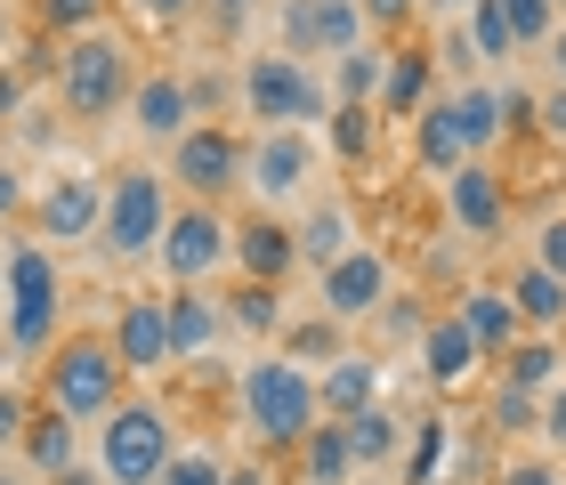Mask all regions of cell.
<instances>
[{
	"label": "cell",
	"instance_id": "obj_19",
	"mask_svg": "<svg viewBox=\"0 0 566 485\" xmlns=\"http://www.w3.org/2000/svg\"><path fill=\"white\" fill-rule=\"evenodd\" d=\"M453 316H461V331H470L485 356H510L526 340V316H518V299H510V284H461Z\"/></svg>",
	"mask_w": 566,
	"mask_h": 485
},
{
	"label": "cell",
	"instance_id": "obj_21",
	"mask_svg": "<svg viewBox=\"0 0 566 485\" xmlns=\"http://www.w3.org/2000/svg\"><path fill=\"white\" fill-rule=\"evenodd\" d=\"M219 331H227V299H211V284L170 292V356L178 365H202L219 348Z\"/></svg>",
	"mask_w": 566,
	"mask_h": 485
},
{
	"label": "cell",
	"instance_id": "obj_45",
	"mask_svg": "<svg viewBox=\"0 0 566 485\" xmlns=\"http://www.w3.org/2000/svg\"><path fill=\"white\" fill-rule=\"evenodd\" d=\"M534 130L566 138V82H551V97H534Z\"/></svg>",
	"mask_w": 566,
	"mask_h": 485
},
{
	"label": "cell",
	"instance_id": "obj_29",
	"mask_svg": "<svg viewBox=\"0 0 566 485\" xmlns=\"http://www.w3.org/2000/svg\"><path fill=\"white\" fill-rule=\"evenodd\" d=\"M227 324L251 331V340H283V324H292V299H283V284H243L227 292Z\"/></svg>",
	"mask_w": 566,
	"mask_h": 485
},
{
	"label": "cell",
	"instance_id": "obj_17",
	"mask_svg": "<svg viewBox=\"0 0 566 485\" xmlns=\"http://www.w3.org/2000/svg\"><path fill=\"white\" fill-rule=\"evenodd\" d=\"M235 267L251 275V284H292V267H300V226H283L275 211L235 219Z\"/></svg>",
	"mask_w": 566,
	"mask_h": 485
},
{
	"label": "cell",
	"instance_id": "obj_15",
	"mask_svg": "<svg viewBox=\"0 0 566 485\" xmlns=\"http://www.w3.org/2000/svg\"><path fill=\"white\" fill-rule=\"evenodd\" d=\"M446 211H453L461 235H502V219H510V187H502V170L485 162V155H470V162L446 178Z\"/></svg>",
	"mask_w": 566,
	"mask_h": 485
},
{
	"label": "cell",
	"instance_id": "obj_57",
	"mask_svg": "<svg viewBox=\"0 0 566 485\" xmlns=\"http://www.w3.org/2000/svg\"><path fill=\"white\" fill-rule=\"evenodd\" d=\"M356 485H389V477H356Z\"/></svg>",
	"mask_w": 566,
	"mask_h": 485
},
{
	"label": "cell",
	"instance_id": "obj_9",
	"mask_svg": "<svg viewBox=\"0 0 566 485\" xmlns=\"http://www.w3.org/2000/svg\"><path fill=\"white\" fill-rule=\"evenodd\" d=\"M316 162H324V146L307 130H251V146H243V194L260 202V211L300 202L307 178H316Z\"/></svg>",
	"mask_w": 566,
	"mask_h": 485
},
{
	"label": "cell",
	"instance_id": "obj_23",
	"mask_svg": "<svg viewBox=\"0 0 566 485\" xmlns=\"http://www.w3.org/2000/svg\"><path fill=\"white\" fill-rule=\"evenodd\" d=\"M413 162L437 170V178H453L461 162H470V138H461V122H453V97L437 89L429 106L413 114Z\"/></svg>",
	"mask_w": 566,
	"mask_h": 485
},
{
	"label": "cell",
	"instance_id": "obj_34",
	"mask_svg": "<svg viewBox=\"0 0 566 485\" xmlns=\"http://www.w3.org/2000/svg\"><path fill=\"white\" fill-rule=\"evenodd\" d=\"M461 41H470V57H478V65H510V57H518V33H510L502 0H478V9L461 17Z\"/></svg>",
	"mask_w": 566,
	"mask_h": 485
},
{
	"label": "cell",
	"instance_id": "obj_6",
	"mask_svg": "<svg viewBox=\"0 0 566 485\" xmlns=\"http://www.w3.org/2000/svg\"><path fill=\"white\" fill-rule=\"evenodd\" d=\"M0 299H9V348L17 356H49L57 348V316H65V275L49 260V243H17L9 275H0Z\"/></svg>",
	"mask_w": 566,
	"mask_h": 485
},
{
	"label": "cell",
	"instance_id": "obj_16",
	"mask_svg": "<svg viewBox=\"0 0 566 485\" xmlns=\"http://www.w3.org/2000/svg\"><path fill=\"white\" fill-rule=\"evenodd\" d=\"M138 138H154V146H178L195 130V114H202V97H195V82L187 73H138Z\"/></svg>",
	"mask_w": 566,
	"mask_h": 485
},
{
	"label": "cell",
	"instance_id": "obj_33",
	"mask_svg": "<svg viewBox=\"0 0 566 485\" xmlns=\"http://www.w3.org/2000/svg\"><path fill=\"white\" fill-rule=\"evenodd\" d=\"M380 65H389V49H348V57H332V106H373L380 97Z\"/></svg>",
	"mask_w": 566,
	"mask_h": 485
},
{
	"label": "cell",
	"instance_id": "obj_32",
	"mask_svg": "<svg viewBox=\"0 0 566 485\" xmlns=\"http://www.w3.org/2000/svg\"><path fill=\"white\" fill-rule=\"evenodd\" d=\"M73 429H82V421H65V413H49V404H41V413L24 421V462H33L41 477H65L73 470Z\"/></svg>",
	"mask_w": 566,
	"mask_h": 485
},
{
	"label": "cell",
	"instance_id": "obj_31",
	"mask_svg": "<svg viewBox=\"0 0 566 485\" xmlns=\"http://www.w3.org/2000/svg\"><path fill=\"white\" fill-rule=\"evenodd\" d=\"M558 372H566L558 331H526V340L502 356V380H518V389H534V397H551V389H558Z\"/></svg>",
	"mask_w": 566,
	"mask_h": 485
},
{
	"label": "cell",
	"instance_id": "obj_37",
	"mask_svg": "<svg viewBox=\"0 0 566 485\" xmlns=\"http://www.w3.org/2000/svg\"><path fill=\"white\" fill-rule=\"evenodd\" d=\"M324 130H332V155H340V162H365L373 146H380V114L373 106H332Z\"/></svg>",
	"mask_w": 566,
	"mask_h": 485
},
{
	"label": "cell",
	"instance_id": "obj_54",
	"mask_svg": "<svg viewBox=\"0 0 566 485\" xmlns=\"http://www.w3.org/2000/svg\"><path fill=\"white\" fill-rule=\"evenodd\" d=\"M551 82H566V24L551 33Z\"/></svg>",
	"mask_w": 566,
	"mask_h": 485
},
{
	"label": "cell",
	"instance_id": "obj_18",
	"mask_svg": "<svg viewBox=\"0 0 566 485\" xmlns=\"http://www.w3.org/2000/svg\"><path fill=\"white\" fill-rule=\"evenodd\" d=\"M478 365H485V348L461 331V316L446 308V316H429V331H421V372H429V389L437 397H461L478 380Z\"/></svg>",
	"mask_w": 566,
	"mask_h": 485
},
{
	"label": "cell",
	"instance_id": "obj_59",
	"mask_svg": "<svg viewBox=\"0 0 566 485\" xmlns=\"http://www.w3.org/2000/svg\"><path fill=\"white\" fill-rule=\"evenodd\" d=\"M558 17H566V0H558Z\"/></svg>",
	"mask_w": 566,
	"mask_h": 485
},
{
	"label": "cell",
	"instance_id": "obj_40",
	"mask_svg": "<svg viewBox=\"0 0 566 485\" xmlns=\"http://www.w3.org/2000/svg\"><path fill=\"white\" fill-rule=\"evenodd\" d=\"M227 470H235V462H219V445H178L163 485H227Z\"/></svg>",
	"mask_w": 566,
	"mask_h": 485
},
{
	"label": "cell",
	"instance_id": "obj_52",
	"mask_svg": "<svg viewBox=\"0 0 566 485\" xmlns=\"http://www.w3.org/2000/svg\"><path fill=\"white\" fill-rule=\"evenodd\" d=\"M49 485H114V477H106V470H82V462H73L65 477H49Z\"/></svg>",
	"mask_w": 566,
	"mask_h": 485
},
{
	"label": "cell",
	"instance_id": "obj_27",
	"mask_svg": "<svg viewBox=\"0 0 566 485\" xmlns=\"http://www.w3.org/2000/svg\"><path fill=\"white\" fill-rule=\"evenodd\" d=\"M446 97H453V122H461V138H470V155H494V146L510 138V114H502V89L494 82H461Z\"/></svg>",
	"mask_w": 566,
	"mask_h": 485
},
{
	"label": "cell",
	"instance_id": "obj_44",
	"mask_svg": "<svg viewBox=\"0 0 566 485\" xmlns=\"http://www.w3.org/2000/svg\"><path fill=\"white\" fill-rule=\"evenodd\" d=\"M534 260H543L551 275H566V211H558V219H543V235H534Z\"/></svg>",
	"mask_w": 566,
	"mask_h": 485
},
{
	"label": "cell",
	"instance_id": "obj_12",
	"mask_svg": "<svg viewBox=\"0 0 566 485\" xmlns=\"http://www.w3.org/2000/svg\"><path fill=\"white\" fill-rule=\"evenodd\" d=\"M389 292H397V275H389V260H380L373 243H356L348 260H332V267L316 275V308L340 316V324L380 316V299H389Z\"/></svg>",
	"mask_w": 566,
	"mask_h": 485
},
{
	"label": "cell",
	"instance_id": "obj_28",
	"mask_svg": "<svg viewBox=\"0 0 566 485\" xmlns=\"http://www.w3.org/2000/svg\"><path fill=\"white\" fill-rule=\"evenodd\" d=\"M453 453H461V437H453L446 413L413 421V437H405V485H446L453 477Z\"/></svg>",
	"mask_w": 566,
	"mask_h": 485
},
{
	"label": "cell",
	"instance_id": "obj_36",
	"mask_svg": "<svg viewBox=\"0 0 566 485\" xmlns=\"http://www.w3.org/2000/svg\"><path fill=\"white\" fill-rule=\"evenodd\" d=\"M283 356H292V365H307V372H324L332 356H340V316H307V324H283Z\"/></svg>",
	"mask_w": 566,
	"mask_h": 485
},
{
	"label": "cell",
	"instance_id": "obj_7",
	"mask_svg": "<svg viewBox=\"0 0 566 485\" xmlns=\"http://www.w3.org/2000/svg\"><path fill=\"white\" fill-rule=\"evenodd\" d=\"M178 453V429L154 397H122L106 421H97V470H106L114 485H163Z\"/></svg>",
	"mask_w": 566,
	"mask_h": 485
},
{
	"label": "cell",
	"instance_id": "obj_51",
	"mask_svg": "<svg viewBox=\"0 0 566 485\" xmlns=\"http://www.w3.org/2000/svg\"><path fill=\"white\" fill-rule=\"evenodd\" d=\"M421 9H429V17H446V24H461V17L478 9V0H421Z\"/></svg>",
	"mask_w": 566,
	"mask_h": 485
},
{
	"label": "cell",
	"instance_id": "obj_30",
	"mask_svg": "<svg viewBox=\"0 0 566 485\" xmlns=\"http://www.w3.org/2000/svg\"><path fill=\"white\" fill-rule=\"evenodd\" d=\"M510 299H518L526 331H558L566 324V275H551L543 260H526L518 275H510Z\"/></svg>",
	"mask_w": 566,
	"mask_h": 485
},
{
	"label": "cell",
	"instance_id": "obj_11",
	"mask_svg": "<svg viewBox=\"0 0 566 485\" xmlns=\"http://www.w3.org/2000/svg\"><path fill=\"white\" fill-rule=\"evenodd\" d=\"M373 17L365 0H283V49L292 57H348V49H365Z\"/></svg>",
	"mask_w": 566,
	"mask_h": 485
},
{
	"label": "cell",
	"instance_id": "obj_50",
	"mask_svg": "<svg viewBox=\"0 0 566 485\" xmlns=\"http://www.w3.org/2000/svg\"><path fill=\"white\" fill-rule=\"evenodd\" d=\"M122 9H138V17H154V24H178L195 0H122Z\"/></svg>",
	"mask_w": 566,
	"mask_h": 485
},
{
	"label": "cell",
	"instance_id": "obj_3",
	"mask_svg": "<svg viewBox=\"0 0 566 485\" xmlns=\"http://www.w3.org/2000/svg\"><path fill=\"white\" fill-rule=\"evenodd\" d=\"M138 97V57L114 24H90V33L57 41V106L73 122H114Z\"/></svg>",
	"mask_w": 566,
	"mask_h": 485
},
{
	"label": "cell",
	"instance_id": "obj_13",
	"mask_svg": "<svg viewBox=\"0 0 566 485\" xmlns=\"http://www.w3.org/2000/svg\"><path fill=\"white\" fill-rule=\"evenodd\" d=\"M33 226H41V243H90L106 226V178H90V170L49 178V194L33 202Z\"/></svg>",
	"mask_w": 566,
	"mask_h": 485
},
{
	"label": "cell",
	"instance_id": "obj_5",
	"mask_svg": "<svg viewBox=\"0 0 566 485\" xmlns=\"http://www.w3.org/2000/svg\"><path fill=\"white\" fill-rule=\"evenodd\" d=\"M170 235V170H146L130 162L122 178H106V226H97V243H106V260L138 267L154 260Z\"/></svg>",
	"mask_w": 566,
	"mask_h": 485
},
{
	"label": "cell",
	"instance_id": "obj_39",
	"mask_svg": "<svg viewBox=\"0 0 566 485\" xmlns=\"http://www.w3.org/2000/svg\"><path fill=\"white\" fill-rule=\"evenodd\" d=\"M502 17H510V33H518V49H551V33H558V0H502Z\"/></svg>",
	"mask_w": 566,
	"mask_h": 485
},
{
	"label": "cell",
	"instance_id": "obj_2",
	"mask_svg": "<svg viewBox=\"0 0 566 485\" xmlns=\"http://www.w3.org/2000/svg\"><path fill=\"white\" fill-rule=\"evenodd\" d=\"M41 404L65 421H106L122 397H130V365H122L114 331H65L57 348L41 356Z\"/></svg>",
	"mask_w": 566,
	"mask_h": 485
},
{
	"label": "cell",
	"instance_id": "obj_8",
	"mask_svg": "<svg viewBox=\"0 0 566 485\" xmlns=\"http://www.w3.org/2000/svg\"><path fill=\"white\" fill-rule=\"evenodd\" d=\"M154 267L170 275V292L211 284L219 267H235V219H227L219 202H178L170 235H163V251H154Z\"/></svg>",
	"mask_w": 566,
	"mask_h": 485
},
{
	"label": "cell",
	"instance_id": "obj_56",
	"mask_svg": "<svg viewBox=\"0 0 566 485\" xmlns=\"http://www.w3.org/2000/svg\"><path fill=\"white\" fill-rule=\"evenodd\" d=\"M0 485H24V477H9V470H0Z\"/></svg>",
	"mask_w": 566,
	"mask_h": 485
},
{
	"label": "cell",
	"instance_id": "obj_47",
	"mask_svg": "<svg viewBox=\"0 0 566 485\" xmlns=\"http://www.w3.org/2000/svg\"><path fill=\"white\" fill-rule=\"evenodd\" d=\"M17 211H24V170H17V162H0V226H9Z\"/></svg>",
	"mask_w": 566,
	"mask_h": 485
},
{
	"label": "cell",
	"instance_id": "obj_55",
	"mask_svg": "<svg viewBox=\"0 0 566 485\" xmlns=\"http://www.w3.org/2000/svg\"><path fill=\"white\" fill-rule=\"evenodd\" d=\"M211 9H219V17H227V24H243V17H251V9H260V0H211Z\"/></svg>",
	"mask_w": 566,
	"mask_h": 485
},
{
	"label": "cell",
	"instance_id": "obj_53",
	"mask_svg": "<svg viewBox=\"0 0 566 485\" xmlns=\"http://www.w3.org/2000/svg\"><path fill=\"white\" fill-rule=\"evenodd\" d=\"M227 485H268V470H260V462H235V470H227Z\"/></svg>",
	"mask_w": 566,
	"mask_h": 485
},
{
	"label": "cell",
	"instance_id": "obj_4",
	"mask_svg": "<svg viewBox=\"0 0 566 485\" xmlns=\"http://www.w3.org/2000/svg\"><path fill=\"white\" fill-rule=\"evenodd\" d=\"M243 114L260 122V130H316V122H332V89L324 73L292 57V49H260V57H243Z\"/></svg>",
	"mask_w": 566,
	"mask_h": 485
},
{
	"label": "cell",
	"instance_id": "obj_46",
	"mask_svg": "<svg viewBox=\"0 0 566 485\" xmlns=\"http://www.w3.org/2000/svg\"><path fill=\"white\" fill-rule=\"evenodd\" d=\"M543 445H558V453H566V380L543 397Z\"/></svg>",
	"mask_w": 566,
	"mask_h": 485
},
{
	"label": "cell",
	"instance_id": "obj_49",
	"mask_svg": "<svg viewBox=\"0 0 566 485\" xmlns=\"http://www.w3.org/2000/svg\"><path fill=\"white\" fill-rule=\"evenodd\" d=\"M365 17H373V24H413L421 0H365Z\"/></svg>",
	"mask_w": 566,
	"mask_h": 485
},
{
	"label": "cell",
	"instance_id": "obj_42",
	"mask_svg": "<svg viewBox=\"0 0 566 485\" xmlns=\"http://www.w3.org/2000/svg\"><path fill=\"white\" fill-rule=\"evenodd\" d=\"M24 421H33V404H24V397L9 389V380H0V453L24 445Z\"/></svg>",
	"mask_w": 566,
	"mask_h": 485
},
{
	"label": "cell",
	"instance_id": "obj_48",
	"mask_svg": "<svg viewBox=\"0 0 566 485\" xmlns=\"http://www.w3.org/2000/svg\"><path fill=\"white\" fill-rule=\"evenodd\" d=\"M17 106H24V73H17V65H0V130L17 122Z\"/></svg>",
	"mask_w": 566,
	"mask_h": 485
},
{
	"label": "cell",
	"instance_id": "obj_1",
	"mask_svg": "<svg viewBox=\"0 0 566 485\" xmlns=\"http://www.w3.org/2000/svg\"><path fill=\"white\" fill-rule=\"evenodd\" d=\"M235 413L243 429L260 437V453H300V437L324 421V397H316V372L292 365L283 348L251 356V365L235 372Z\"/></svg>",
	"mask_w": 566,
	"mask_h": 485
},
{
	"label": "cell",
	"instance_id": "obj_25",
	"mask_svg": "<svg viewBox=\"0 0 566 485\" xmlns=\"http://www.w3.org/2000/svg\"><path fill=\"white\" fill-rule=\"evenodd\" d=\"M405 437H413V429H405V413L389 397L380 404H365V413H348V445H356V470H397V453H405Z\"/></svg>",
	"mask_w": 566,
	"mask_h": 485
},
{
	"label": "cell",
	"instance_id": "obj_14",
	"mask_svg": "<svg viewBox=\"0 0 566 485\" xmlns=\"http://www.w3.org/2000/svg\"><path fill=\"white\" fill-rule=\"evenodd\" d=\"M114 348H122V365H130V380L170 372V365H178V356H170V299L130 292V299L114 308Z\"/></svg>",
	"mask_w": 566,
	"mask_h": 485
},
{
	"label": "cell",
	"instance_id": "obj_38",
	"mask_svg": "<svg viewBox=\"0 0 566 485\" xmlns=\"http://www.w3.org/2000/svg\"><path fill=\"white\" fill-rule=\"evenodd\" d=\"M33 17H41V33L73 41V33H90V24H106L114 0H33Z\"/></svg>",
	"mask_w": 566,
	"mask_h": 485
},
{
	"label": "cell",
	"instance_id": "obj_22",
	"mask_svg": "<svg viewBox=\"0 0 566 485\" xmlns=\"http://www.w3.org/2000/svg\"><path fill=\"white\" fill-rule=\"evenodd\" d=\"M316 397H324V413L332 421H348V413H365V404H380V365L365 348H340L332 365L316 372Z\"/></svg>",
	"mask_w": 566,
	"mask_h": 485
},
{
	"label": "cell",
	"instance_id": "obj_10",
	"mask_svg": "<svg viewBox=\"0 0 566 485\" xmlns=\"http://www.w3.org/2000/svg\"><path fill=\"white\" fill-rule=\"evenodd\" d=\"M243 130H227V122H195L187 138L170 146V187H187V202H227L243 187Z\"/></svg>",
	"mask_w": 566,
	"mask_h": 485
},
{
	"label": "cell",
	"instance_id": "obj_26",
	"mask_svg": "<svg viewBox=\"0 0 566 485\" xmlns=\"http://www.w3.org/2000/svg\"><path fill=\"white\" fill-rule=\"evenodd\" d=\"M356 243H365V235H356V211H348V202H316V211H307L300 219V267H332V260H348V251Z\"/></svg>",
	"mask_w": 566,
	"mask_h": 485
},
{
	"label": "cell",
	"instance_id": "obj_43",
	"mask_svg": "<svg viewBox=\"0 0 566 485\" xmlns=\"http://www.w3.org/2000/svg\"><path fill=\"white\" fill-rule=\"evenodd\" d=\"M494 485H566V470L558 462H502Z\"/></svg>",
	"mask_w": 566,
	"mask_h": 485
},
{
	"label": "cell",
	"instance_id": "obj_20",
	"mask_svg": "<svg viewBox=\"0 0 566 485\" xmlns=\"http://www.w3.org/2000/svg\"><path fill=\"white\" fill-rule=\"evenodd\" d=\"M429 97H437V57H429V49H389L373 114H380V122H413V114L429 106Z\"/></svg>",
	"mask_w": 566,
	"mask_h": 485
},
{
	"label": "cell",
	"instance_id": "obj_58",
	"mask_svg": "<svg viewBox=\"0 0 566 485\" xmlns=\"http://www.w3.org/2000/svg\"><path fill=\"white\" fill-rule=\"evenodd\" d=\"M0 275H9V251H0Z\"/></svg>",
	"mask_w": 566,
	"mask_h": 485
},
{
	"label": "cell",
	"instance_id": "obj_35",
	"mask_svg": "<svg viewBox=\"0 0 566 485\" xmlns=\"http://www.w3.org/2000/svg\"><path fill=\"white\" fill-rule=\"evenodd\" d=\"M485 421H494V437H526V429H543V397L494 372V397H485Z\"/></svg>",
	"mask_w": 566,
	"mask_h": 485
},
{
	"label": "cell",
	"instance_id": "obj_41",
	"mask_svg": "<svg viewBox=\"0 0 566 485\" xmlns=\"http://www.w3.org/2000/svg\"><path fill=\"white\" fill-rule=\"evenodd\" d=\"M373 324H380V340H389V348H397V340H421V331H429L421 299H397V292L380 299V316H373Z\"/></svg>",
	"mask_w": 566,
	"mask_h": 485
},
{
	"label": "cell",
	"instance_id": "obj_24",
	"mask_svg": "<svg viewBox=\"0 0 566 485\" xmlns=\"http://www.w3.org/2000/svg\"><path fill=\"white\" fill-rule=\"evenodd\" d=\"M292 462H300V485H356V477H365V470H356V445H348V421H332V413L300 437Z\"/></svg>",
	"mask_w": 566,
	"mask_h": 485
}]
</instances>
